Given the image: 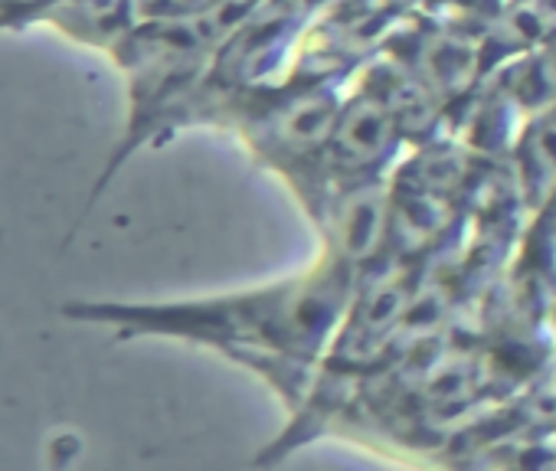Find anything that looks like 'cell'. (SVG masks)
Instances as JSON below:
<instances>
[{"label":"cell","mask_w":556,"mask_h":471,"mask_svg":"<svg viewBox=\"0 0 556 471\" xmlns=\"http://www.w3.org/2000/svg\"><path fill=\"white\" fill-rule=\"evenodd\" d=\"M364 272L325 253L312 269L258 289L167 305H66L70 318L128 334H164L216 347L236 360L321 364Z\"/></svg>","instance_id":"6da1fadb"},{"label":"cell","mask_w":556,"mask_h":471,"mask_svg":"<svg viewBox=\"0 0 556 471\" xmlns=\"http://www.w3.org/2000/svg\"><path fill=\"white\" fill-rule=\"evenodd\" d=\"M341 105L344 92L331 76L299 73L286 82H255L239 89L213 118L236 128L265 167L282 174L318 222L331 196L328 141Z\"/></svg>","instance_id":"7a4b0ae2"},{"label":"cell","mask_w":556,"mask_h":471,"mask_svg":"<svg viewBox=\"0 0 556 471\" xmlns=\"http://www.w3.org/2000/svg\"><path fill=\"white\" fill-rule=\"evenodd\" d=\"M403 141L406 131L390 102L367 79H361L357 89L344 96L341 115L328 141L331 190L341 183L387 177V170L400 161Z\"/></svg>","instance_id":"3957f363"},{"label":"cell","mask_w":556,"mask_h":471,"mask_svg":"<svg viewBox=\"0 0 556 471\" xmlns=\"http://www.w3.org/2000/svg\"><path fill=\"white\" fill-rule=\"evenodd\" d=\"M318 229L325 232V253L344 259L357 272L380 266L390 253L393 183L374 177L334 187L318 216Z\"/></svg>","instance_id":"277c9868"},{"label":"cell","mask_w":556,"mask_h":471,"mask_svg":"<svg viewBox=\"0 0 556 471\" xmlns=\"http://www.w3.org/2000/svg\"><path fill=\"white\" fill-rule=\"evenodd\" d=\"M393 60L409 69L445 109L475 89L484 66V43L465 27L439 21L393 34Z\"/></svg>","instance_id":"5b68a950"},{"label":"cell","mask_w":556,"mask_h":471,"mask_svg":"<svg viewBox=\"0 0 556 471\" xmlns=\"http://www.w3.org/2000/svg\"><path fill=\"white\" fill-rule=\"evenodd\" d=\"M514 161L523 203L543 209L556 196V105L527 118L514 144Z\"/></svg>","instance_id":"8992f818"}]
</instances>
